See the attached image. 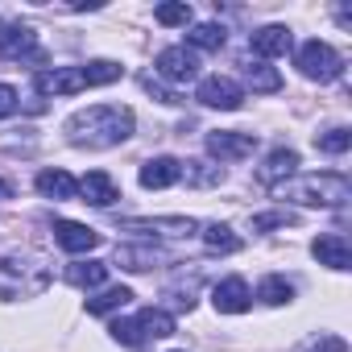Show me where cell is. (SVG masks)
<instances>
[{"instance_id":"obj_1","label":"cell","mask_w":352,"mask_h":352,"mask_svg":"<svg viewBox=\"0 0 352 352\" xmlns=\"http://www.w3.org/2000/svg\"><path fill=\"white\" fill-rule=\"evenodd\" d=\"M129 137H133V108H124V104H91V108H79L67 120V141L71 145L112 149Z\"/></svg>"},{"instance_id":"obj_2","label":"cell","mask_w":352,"mask_h":352,"mask_svg":"<svg viewBox=\"0 0 352 352\" xmlns=\"http://www.w3.org/2000/svg\"><path fill=\"white\" fill-rule=\"evenodd\" d=\"M278 199L286 204H298V208H340L352 199V183L344 179V174H302V179H290V183H278L274 187Z\"/></svg>"},{"instance_id":"obj_3","label":"cell","mask_w":352,"mask_h":352,"mask_svg":"<svg viewBox=\"0 0 352 352\" xmlns=\"http://www.w3.org/2000/svg\"><path fill=\"white\" fill-rule=\"evenodd\" d=\"M50 282L42 257L34 253H9L0 261V294L5 298H30V294H42Z\"/></svg>"},{"instance_id":"obj_4","label":"cell","mask_w":352,"mask_h":352,"mask_svg":"<svg viewBox=\"0 0 352 352\" xmlns=\"http://www.w3.org/2000/svg\"><path fill=\"white\" fill-rule=\"evenodd\" d=\"M112 340L116 344H145V340H162V336H174V319L157 307H145L137 311L133 319H116L112 327Z\"/></svg>"},{"instance_id":"obj_5","label":"cell","mask_w":352,"mask_h":352,"mask_svg":"<svg viewBox=\"0 0 352 352\" xmlns=\"http://www.w3.org/2000/svg\"><path fill=\"white\" fill-rule=\"evenodd\" d=\"M294 67L302 71V79H315V83H331V79L344 75V58L336 54V46H327V42H319V38H311V42L298 46Z\"/></svg>"},{"instance_id":"obj_6","label":"cell","mask_w":352,"mask_h":352,"mask_svg":"<svg viewBox=\"0 0 352 352\" xmlns=\"http://www.w3.org/2000/svg\"><path fill=\"white\" fill-rule=\"evenodd\" d=\"M195 100H199L204 108H220V112H236V108L245 104V87H241L236 79H228V75H208V79L199 83V91H195Z\"/></svg>"},{"instance_id":"obj_7","label":"cell","mask_w":352,"mask_h":352,"mask_svg":"<svg viewBox=\"0 0 352 352\" xmlns=\"http://www.w3.org/2000/svg\"><path fill=\"white\" fill-rule=\"evenodd\" d=\"M34 83L46 96H79V91H87L83 67H46V71L34 75Z\"/></svg>"},{"instance_id":"obj_8","label":"cell","mask_w":352,"mask_h":352,"mask_svg":"<svg viewBox=\"0 0 352 352\" xmlns=\"http://www.w3.org/2000/svg\"><path fill=\"white\" fill-rule=\"evenodd\" d=\"M153 67H157V75L170 79V83H187V79L199 75V58H195L187 46H166V50L153 58Z\"/></svg>"},{"instance_id":"obj_9","label":"cell","mask_w":352,"mask_h":352,"mask_svg":"<svg viewBox=\"0 0 352 352\" xmlns=\"http://www.w3.org/2000/svg\"><path fill=\"white\" fill-rule=\"evenodd\" d=\"M120 228H124V232H141V236H191L199 224H195L191 216H157V220L137 216V220H124Z\"/></svg>"},{"instance_id":"obj_10","label":"cell","mask_w":352,"mask_h":352,"mask_svg":"<svg viewBox=\"0 0 352 352\" xmlns=\"http://www.w3.org/2000/svg\"><path fill=\"white\" fill-rule=\"evenodd\" d=\"M208 149L220 157V162H241L257 149V137L253 133H236V129H220V133H208Z\"/></svg>"},{"instance_id":"obj_11","label":"cell","mask_w":352,"mask_h":352,"mask_svg":"<svg viewBox=\"0 0 352 352\" xmlns=\"http://www.w3.org/2000/svg\"><path fill=\"white\" fill-rule=\"evenodd\" d=\"M212 302H216L220 315H245L253 307V290H249L245 278H224V282H216Z\"/></svg>"},{"instance_id":"obj_12","label":"cell","mask_w":352,"mask_h":352,"mask_svg":"<svg viewBox=\"0 0 352 352\" xmlns=\"http://www.w3.org/2000/svg\"><path fill=\"white\" fill-rule=\"evenodd\" d=\"M0 54L5 58H42L34 30L30 25H9L5 17H0Z\"/></svg>"},{"instance_id":"obj_13","label":"cell","mask_w":352,"mask_h":352,"mask_svg":"<svg viewBox=\"0 0 352 352\" xmlns=\"http://www.w3.org/2000/svg\"><path fill=\"white\" fill-rule=\"evenodd\" d=\"M54 241L67 249V253H91L100 245V232L79 224V220H54Z\"/></svg>"},{"instance_id":"obj_14","label":"cell","mask_w":352,"mask_h":352,"mask_svg":"<svg viewBox=\"0 0 352 352\" xmlns=\"http://www.w3.org/2000/svg\"><path fill=\"white\" fill-rule=\"evenodd\" d=\"M311 253H315V261L327 265V270H348V265H352V245H348V236H340V232H323V236L311 245Z\"/></svg>"},{"instance_id":"obj_15","label":"cell","mask_w":352,"mask_h":352,"mask_svg":"<svg viewBox=\"0 0 352 352\" xmlns=\"http://www.w3.org/2000/svg\"><path fill=\"white\" fill-rule=\"evenodd\" d=\"M79 195L87 204H96V208H112L120 199V187L112 183L108 170H91V174H83V179H79Z\"/></svg>"},{"instance_id":"obj_16","label":"cell","mask_w":352,"mask_h":352,"mask_svg":"<svg viewBox=\"0 0 352 352\" xmlns=\"http://www.w3.org/2000/svg\"><path fill=\"white\" fill-rule=\"evenodd\" d=\"M179 170H183V162L179 157H149L145 166H141V187L145 191H162V187H174L179 183Z\"/></svg>"},{"instance_id":"obj_17","label":"cell","mask_w":352,"mask_h":352,"mask_svg":"<svg viewBox=\"0 0 352 352\" xmlns=\"http://www.w3.org/2000/svg\"><path fill=\"white\" fill-rule=\"evenodd\" d=\"M249 42H253V54H261V58H282V54L294 46V34H290L286 25H261Z\"/></svg>"},{"instance_id":"obj_18","label":"cell","mask_w":352,"mask_h":352,"mask_svg":"<svg viewBox=\"0 0 352 352\" xmlns=\"http://www.w3.org/2000/svg\"><path fill=\"white\" fill-rule=\"evenodd\" d=\"M294 170H298V153H294V149H274V153L261 162L257 179H261L265 187H278V183H286V179H290Z\"/></svg>"},{"instance_id":"obj_19","label":"cell","mask_w":352,"mask_h":352,"mask_svg":"<svg viewBox=\"0 0 352 352\" xmlns=\"http://www.w3.org/2000/svg\"><path fill=\"white\" fill-rule=\"evenodd\" d=\"M162 261H166V253L153 249V245H120L116 249V265L120 270H133V274H145V270H153Z\"/></svg>"},{"instance_id":"obj_20","label":"cell","mask_w":352,"mask_h":352,"mask_svg":"<svg viewBox=\"0 0 352 352\" xmlns=\"http://www.w3.org/2000/svg\"><path fill=\"white\" fill-rule=\"evenodd\" d=\"M38 191L46 199H75L79 195V179H71L67 170H42L38 174Z\"/></svg>"},{"instance_id":"obj_21","label":"cell","mask_w":352,"mask_h":352,"mask_svg":"<svg viewBox=\"0 0 352 352\" xmlns=\"http://www.w3.org/2000/svg\"><path fill=\"white\" fill-rule=\"evenodd\" d=\"M104 278H108V265H104V261H71V265H67V282H71V286L96 290V286H104Z\"/></svg>"},{"instance_id":"obj_22","label":"cell","mask_w":352,"mask_h":352,"mask_svg":"<svg viewBox=\"0 0 352 352\" xmlns=\"http://www.w3.org/2000/svg\"><path fill=\"white\" fill-rule=\"evenodd\" d=\"M129 302H133V290H129V286H104L100 294L87 298V311H91V315H112V311H120V307H129Z\"/></svg>"},{"instance_id":"obj_23","label":"cell","mask_w":352,"mask_h":352,"mask_svg":"<svg viewBox=\"0 0 352 352\" xmlns=\"http://www.w3.org/2000/svg\"><path fill=\"white\" fill-rule=\"evenodd\" d=\"M187 42H191L195 50H220V46L228 42V34H224V25H220V21H199V25H191Z\"/></svg>"},{"instance_id":"obj_24","label":"cell","mask_w":352,"mask_h":352,"mask_svg":"<svg viewBox=\"0 0 352 352\" xmlns=\"http://www.w3.org/2000/svg\"><path fill=\"white\" fill-rule=\"evenodd\" d=\"M179 179H187L191 187H216V183H224V170L212 162H183Z\"/></svg>"},{"instance_id":"obj_25","label":"cell","mask_w":352,"mask_h":352,"mask_svg":"<svg viewBox=\"0 0 352 352\" xmlns=\"http://www.w3.org/2000/svg\"><path fill=\"white\" fill-rule=\"evenodd\" d=\"M257 298H261L265 307H282V302H290V298H294V286H290L286 278L270 274V278H261V286H257Z\"/></svg>"},{"instance_id":"obj_26","label":"cell","mask_w":352,"mask_h":352,"mask_svg":"<svg viewBox=\"0 0 352 352\" xmlns=\"http://www.w3.org/2000/svg\"><path fill=\"white\" fill-rule=\"evenodd\" d=\"M120 75H124V67H120V63H112V58H96V63H87V67H83V79H87V87L116 83Z\"/></svg>"},{"instance_id":"obj_27","label":"cell","mask_w":352,"mask_h":352,"mask_svg":"<svg viewBox=\"0 0 352 352\" xmlns=\"http://www.w3.org/2000/svg\"><path fill=\"white\" fill-rule=\"evenodd\" d=\"M204 245H208L212 253H236V249H241V236H236L228 224H208V228H204Z\"/></svg>"},{"instance_id":"obj_28","label":"cell","mask_w":352,"mask_h":352,"mask_svg":"<svg viewBox=\"0 0 352 352\" xmlns=\"http://www.w3.org/2000/svg\"><path fill=\"white\" fill-rule=\"evenodd\" d=\"M245 83H249L253 91H278V87H282V75H278L274 67H265V63H249V67H245Z\"/></svg>"},{"instance_id":"obj_29","label":"cell","mask_w":352,"mask_h":352,"mask_svg":"<svg viewBox=\"0 0 352 352\" xmlns=\"http://www.w3.org/2000/svg\"><path fill=\"white\" fill-rule=\"evenodd\" d=\"M153 21L157 25H191V5L187 0H166V5L153 9Z\"/></svg>"},{"instance_id":"obj_30","label":"cell","mask_w":352,"mask_h":352,"mask_svg":"<svg viewBox=\"0 0 352 352\" xmlns=\"http://www.w3.org/2000/svg\"><path fill=\"white\" fill-rule=\"evenodd\" d=\"M315 145H319L323 153H344V149L352 145V133H348V129H327V133L315 137Z\"/></svg>"},{"instance_id":"obj_31","label":"cell","mask_w":352,"mask_h":352,"mask_svg":"<svg viewBox=\"0 0 352 352\" xmlns=\"http://www.w3.org/2000/svg\"><path fill=\"white\" fill-rule=\"evenodd\" d=\"M302 352H348V344H344L340 336H331V331H327V336H319V340H311V344H307Z\"/></svg>"},{"instance_id":"obj_32","label":"cell","mask_w":352,"mask_h":352,"mask_svg":"<svg viewBox=\"0 0 352 352\" xmlns=\"http://www.w3.org/2000/svg\"><path fill=\"white\" fill-rule=\"evenodd\" d=\"M17 100H21V96H17V87H13V83H0V120L17 112Z\"/></svg>"},{"instance_id":"obj_33","label":"cell","mask_w":352,"mask_h":352,"mask_svg":"<svg viewBox=\"0 0 352 352\" xmlns=\"http://www.w3.org/2000/svg\"><path fill=\"white\" fill-rule=\"evenodd\" d=\"M145 91H149V96H157V100H162V104H183V100H179V96H174V91H166V87H157V83H153V79H145Z\"/></svg>"},{"instance_id":"obj_34","label":"cell","mask_w":352,"mask_h":352,"mask_svg":"<svg viewBox=\"0 0 352 352\" xmlns=\"http://www.w3.org/2000/svg\"><path fill=\"white\" fill-rule=\"evenodd\" d=\"M286 220H290V216H282V212H274V216H257V220H253V228H282Z\"/></svg>"},{"instance_id":"obj_35","label":"cell","mask_w":352,"mask_h":352,"mask_svg":"<svg viewBox=\"0 0 352 352\" xmlns=\"http://www.w3.org/2000/svg\"><path fill=\"white\" fill-rule=\"evenodd\" d=\"M9 195H13V187H9L5 179H0V199H9Z\"/></svg>"}]
</instances>
